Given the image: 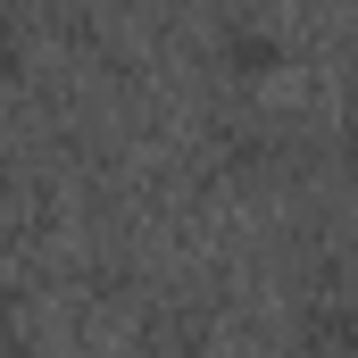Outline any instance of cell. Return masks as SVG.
<instances>
[{
  "instance_id": "6da1fadb",
  "label": "cell",
  "mask_w": 358,
  "mask_h": 358,
  "mask_svg": "<svg viewBox=\"0 0 358 358\" xmlns=\"http://www.w3.org/2000/svg\"><path fill=\"white\" fill-rule=\"evenodd\" d=\"M225 67H234V76H267V67H275V34L234 25V34H225Z\"/></svg>"
}]
</instances>
